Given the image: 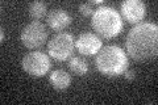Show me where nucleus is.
Segmentation results:
<instances>
[{
    "instance_id": "nucleus-16",
    "label": "nucleus",
    "mask_w": 158,
    "mask_h": 105,
    "mask_svg": "<svg viewBox=\"0 0 158 105\" xmlns=\"http://www.w3.org/2000/svg\"><path fill=\"white\" fill-rule=\"evenodd\" d=\"M4 41V30H3V29H2V42Z\"/></svg>"
},
{
    "instance_id": "nucleus-7",
    "label": "nucleus",
    "mask_w": 158,
    "mask_h": 105,
    "mask_svg": "<svg viewBox=\"0 0 158 105\" xmlns=\"http://www.w3.org/2000/svg\"><path fill=\"white\" fill-rule=\"evenodd\" d=\"M120 16L129 24H138L146 16V6L140 0H125L120 4Z\"/></svg>"
},
{
    "instance_id": "nucleus-8",
    "label": "nucleus",
    "mask_w": 158,
    "mask_h": 105,
    "mask_svg": "<svg viewBox=\"0 0 158 105\" xmlns=\"http://www.w3.org/2000/svg\"><path fill=\"white\" fill-rule=\"evenodd\" d=\"M75 47L82 55H95L102 49V39L96 34L86 32L77 38Z\"/></svg>"
},
{
    "instance_id": "nucleus-2",
    "label": "nucleus",
    "mask_w": 158,
    "mask_h": 105,
    "mask_svg": "<svg viewBox=\"0 0 158 105\" xmlns=\"http://www.w3.org/2000/svg\"><path fill=\"white\" fill-rule=\"evenodd\" d=\"M95 64L98 71L108 78H116L128 70V57L118 46H106L96 54Z\"/></svg>"
},
{
    "instance_id": "nucleus-9",
    "label": "nucleus",
    "mask_w": 158,
    "mask_h": 105,
    "mask_svg": "<svg viewBox=\"0 0 158 105\" xmlns=\"http://www.w3.org/2000/svg\"><path fill=\"white\" fill-rule=\"evenodd\" d=\"M46 21H48V25L50 29H53V30H56V32H61L71 24L73 18L65 9L54 8L48 13Z\"/></svg>"
},
{
    "instance_id": "nucleus-13",
    "label": "nucleus",
    "mask_w": 158,
    "mask_h": 105,
    "mask_svg": "<svg viewBox=\"0 0 158 105\" xmlns=\"http://www.w3.org/2000/svg\"><path fill=\"white\" fill-rule=\"evenodd\" d=\"M78 9H79V12H81L83 16H86V17L92 16V14H94V9H92V6H91L90 3H82V4H79Z\"/></svg>"
},
{
    "instance_id": "nucleus-15",
    "label": "nucleus",
    "mask_w": 158,
    "mask_h": 105,
    "mask_svg": "<svg viewBox=\"0 0 158 105\" xmlns=\"http://www.w3.org/2000/svg\"><path fill=\"white\" fill-rule=\"evenodd\" d=\"M88 3H90L91 6H102V4H103V0H90Z\"/></svg>"
},
{
    "instance_id": "nucleus-10",
    "label": "nucleus",
    "mask_w": 158,
    "mask_h": 105,
    "mask_svg": "<svg viewBox=\"0 0 158 105\" xmlns=\"http://www.w3.org/2000/svg\"><path fill=\"white\" fill-rule=\"evenodd\" d=\"M49 82H50L52 87L56 89V91H65V89L70 87L71 76L65 70H56V71H53L50 74Z\"/></svg>"
},
{
    "instance_id": "nucleus-6",
    "label": "nucleus",
    "mask_w": 158,
    "mask_h": 105,
    "mask_svg": "<svg viewBox=\"0 0 158 105\" xmlns=\"http://www.w3.org/2000/svg\"><path fill=\"white\" fill-rule=\"evenodd\" d=\"M48 32L45 25L40 21H32L24 26L21 32V42L27 49H38L45 45Z\"/></svg>"
},
{
    "instance_id": "nucleus-1",
    "label": "nucleus",
    "mask_w": 158,
    "mask_h": 105,
    "mask_svg": "<svg viewBox=\"0 0 158 105\" xmlns=\"http://www.w3.org/2000/svg\"><path fill=\"white\" fill-rule=\"evenodd\" d=\"M127 53L138 62H145L157 57L158 53V28L156 24H137L127 36Z\"/></svg>"
},
{
    "instance_id": "nucleus-3",
    "label": "nucleus",
    "mask_w": 158,
    "mask_h": 105,
    "mask_svg": "<svg viewBox=\"0 0 158 105\" xmlns=\"http://www.w3.org/2000/svg\"><path fill=\"white\" fill-rule=\"evenodd\" d=\"M91 24L98 36L106 39L117 37L124 29L120 13L112 7H99L98 9H95Z\"/></svg>"
},
{
    "instance_id": "nucleus-4",
    "label": "nucleus",
    "mask_w": 158,
    "mask_h": 105,
    "mask_svg": "<svg viewBox=\"0 0 158 105\" xmlns=\"http://www.w3.org/2000/svg\"><path fill=\"white\" fill-rule=\"evenodd\" d=\"M75 41L74 37L69 33L56 34L48 43V53L56 61H67L73 55Z\"/></svg>"
},
{
    "instance_id": "nucleus-11",
    "label": "nucleus",
    "mask_w": 158,
    "mask_h": 105,
    "mask_svg": "<svg viewBox=\"0 0 158 105\" xmlns=\"http://www.w3.org/2000/svg\"><path fill=\"white\" fill-rule=\"evenodd\" d=\"M69 68L70 71L77 75V76H83L86 75L88 71V63L86 59H83L81 57H71L70 61H69Z\"/></svg>"
},
{
    "instance_id": "nucleus-5",
    "label": "nucleus",
    "mask_w": 158,
    "mask_h": 105,
    "mask_svg": "<svg viewBox=\"0 0 158 105\" xmlns=\"http://www.w3.org/2000/svg\"><path fill=\"white\" fill-rule=\"evenodd\" d=\"M23 70L31 76L34 78H41L45 76L48 71L52 67L50 58L48 57V54L42 51H32L28 53L21 61Z\"/></svg>"
},
{
    "instance_id": "nucleus-14",
    "label": "nucleus",
    "mask_w": 158,
    "mask_h": 105,
    "mask_svg": "<svg viewBox=\"0 0 158 105\" xmlns=\"http://www.w3.org/2000/svg\"><path fill=\"white\" fill-rule=\"evenodd\" d=\"M124 75V78L127 79V80H133V79L136 78V72H135V70H127V71L123 74Z\"/></svg>"
},
{
    "instance_id": "nucleus-12",
    "label": "nucleus",
    "mask_w": 158,
    "mask_h": 105,
    "mask_svg": "<svg viewBox=\"0 0 158 105\" xmlns=\"http://www.w3.org/2000/svg\"><path fill=\"white\" fill-rule=\"evenodd\" d=\"M46 11H48V7L44 2H33L28 8L29 16H31L33 20H36V21L41 20L42 17H45Z\"/></svg>"
}]
</instances>
